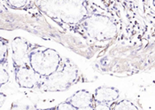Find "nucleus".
<instances>
[{
    "instance_id": "7",
    "label": "nucleus",
    "mask_w": 155,
    "mask_h": 110,
    "mask_svg": "<svg viewBox=\"0 0 155 110\" xmlns=\"http://www.w3.org/2000/svg\"><path fill=\"white\" fill-rule=\"evenodd\" d=\"M76 110L92 109L94 104L93 94L87 90H79L66 99Z\"/></svg>"
},
{
    "instance_id": "2",
    "label": "nucleus",
    "mask_w": 155,
    "mask_h": 110,
    "mask_svg": "<svg viewBox=\"0 0 155 110\" xmlns=\"http://www.w3.org/2000/svg\"><path fill=\"white\" fill-rule=\"evenodd\" d=\"M77 66L68 59H62L59 68L48 76L42 77L37 89L42 92H64L75 85L80 78Z\"/></svg>"
},
{
    "instance_id": "8",
    "label": "nucleus",
    "mask_w": 155,
    "mask_h": 110,
    "mask_svg": "<svg viewBox=\"0 0 155 110\" xmlns=\"http://www.w3.org/2000/svg\"><path fill=\"white\" fill-rule=\"evenodd\" d=\"M120 98V92L114 87L100 86L97 88L93 93V98L96 102L111 105Z\"/></svg>"
},
{
    "instance_id": "9",
    "label": "nucleus",
    "mask_w": 155,
    "mask_h": 110,
    "mask_svg": "<svg viewBox=\"0 0 155 110\" xmlns=\"http://www.w3.org/2000/svg\"><path fill=\"white\" fill-rule=\"evenodd\" d=\"M110 110H138V108L128 99H117L110 105Z\"/></svg>"
},
{
    "instance_id": "13",
    "label": "nucleus",
    "mask_w": 155,
    "mask_h": 110,
    "mask_svg": "<svg viewBox=\"0 0 155 110\" xmlns=\"http://www.w3.org/2000/svg\"><path fill=\"white\" fill-rule=\"evenodd\" d=\"M54 109L58 110H76L73 106H72L70 103H68V101H64V102H61L59 105H57L56 107L53 108Z\"/></svg>"
},
{
    "instance_id": "4",
    "label": "nucleus",
    "mask_w": 155,
    "mask_h": 110,
    "mask_svg": "<svg viewBox=\"0 0 155 110\" xmlns=\"http://www.w3.org/2000/svg\"><path fill=\"white\" fill-rule=\"evenodd\" d=\"M62 61L56 50L47 47H33L29 55V66L41 77H45L55 72Z\"/></svg>"
},
{
    "instance_id": "12",
    "label": "nucleus",
    "mask_w": 155,
    "mask_h": 110,
    "mask_svg": "<svg viewBox=\"0 0 155 110\" xmlns=\"http://www.w3.org/2000/svg\"><path fill=\"white\" fill-rule=\"evenodd\" d=\"M9 79H10V75L8 71L4 68H0V87L8 83Z\"/></svg>"
},
{
    "instance_id": "10",
    "label": "nucleus",
    "mask_w": 155,
    "mask_h": 110,
    "mask_svg": "<svg viewBox=\"0 0 155 110\" xmlns=\"http://www.w3.org/2000/svg\"><path fill=\"white\" fill-rule=\"evenodd\" d=\"M8 57V40L0 37V67L6 63Z\"/></svg>"
},
{
    "instance_id": "5",
    "label": "nucleus",
    "mask_w": 155,
    "mask_h": 110,
    "mask_svg": "<svg viewBox=\"0 0 155 110\" xmlns=\"http://www.w3.org/2000/svg\"><path fill=\"white\" fill-rule=\"evenodd\" d=\"M13 68L29 65V55L33 49L30 44L23 37H17L11 42Z\"/></svg>"
},
{
    "instance_id": "1",
    "label": "nucleus",
    "mask_w": 155,
    "mask_h": 110,
    "mask_svg": "<svg viewBox=\"0 0 155 110\" xmlns=\"http://www.w3.org/2000/svg\"><path fill=\"white\" fill-rule=\"evenodd\" d=\"M42 11L55 22L79 24L88 16L85 0H41Z\"/></svg>"
},
{
    "instance_id": "6",
    "label": "nucleus",
    "mask_w": 155,
    "mask_h": 110,
    "mask_svg": "<svg viewBox=\"0 0 155 110\" xmlns=\"http://www.w3.org/2000/svg\"><path fill=\"white\" fill-rule=\"evenodd\" d=\"M14 75L17 85L25 89H37L42 78L29 65L14 68Z\"/></svg>"
},
{
    "instance_id": "3",
    "label": "nucleus",
    "mask_w": 155,
    "mask_h": 110,
    "mask_svg": "<svg viewBox=\"0 0 155 110\" xmlns=\"http://www.w3.org/2000/svg\"><path fill=\"white\" fill-rule=\"evenodd\" d=\"M80 24L84 33L97 42L109 41L117 34V27L114 21L104 14L88 15Z\"/></svg>"
},
{
    "instance_id": "14",
    "label": "nucleus",
    "mask_w": 155,
    "mask_h": 110,
    "mask_svg": "<svg viewBox=\"0 0 155 110\" xmlns=\"http://www.w3.org/2000/svg\"><path fill=\"white\" fill-rule=\"evenodd\" d=\"M5 98H6V95L4 94V93H2V92H0V108L4 105V102H5Z\"/></svg>"
},
{
    "instance_id": "11",
    "label": "nucleus",
    "mask_w": 155,
    "mask_h": 110,
    "mask_svg": "<svg viewBox=\"0 0 155 110\" xmlns=\"http://www.w3.org/2000/svg\"><path fill=\"white\" fill-rule=\"evenodd\" d=\"M9 5L14 9H21L23 8L27 5L28 0H7Z\"/></svg>"
}]
</instances>
